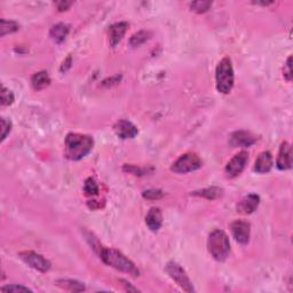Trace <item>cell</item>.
<instances>
[{
  "label": "cell",
  "mask_w": 293,
  "mask_h": 293,
  "mask_svg": "<svg viewBox=\"0 0 293 293\" xmlns=\"http://www.w3.org/2000/svg\"><path fill=\"white\" fill-rule=\"evenodd\" d=\"M94 140L90 135L79 134V133H69L66 138V149H64V156L68 159L77 160L83 159L93 150Z\"/></svg>",
  "instance_id": "obj_1"
},
{
  "label": "cell",
  "mask_w": 293,
  "mask_h": 293,
  "mask_svg": "<svg viewBox=\"0 0 293 293\" xmlns=\"http://www.w3.org/2000/svg\"><path fill=\"white\" fill-rule=\"evenodd\" d=\"M99 255L104 263L115 268V269L126 272V274H130L134 276V277H138L140 275V270L135 266V263L131 261L122 252L115 250V248H108L102 246L101 251L99 252Z\"/></svg>",
  "instance_id": "obj_2"
},
{
  "label": "cell",
  "mask_w": 293,
  "mask_h": 293,
  "mask_svg": "<svg viewBox=\"0 0 293 293\" xmlns=\"http://www.w3.org/2000/svg\"><path fill=\"white\" fill-rule=\"evenodd\" d=\"M207 248L216 261H224L230 252V243L227 234L220 229L213 230L208 236Z\"/></svg>",
  "instance_id": "obj_3"
},
{
  "label": "cell",
  "mask_w": 293,
  "mask_h": 293,
  "mask_svg": "<svg viewBox=\"0 0 293 293\" xmlns=\"http://www.w3.org/2000/svg\"><path fill=\"white\" fill-rule=\"evenodd\" d=\"M215 82L216 90L222 94L230 93L234 87L235 75L234 68H232L231 60L226 56L218 63L215 70Z\"/></svg>",
  "instance_id": "obj_4"
},
{
  "label": "cell",
  "mask_w": 293,
  "mask_h": 293,
  "mask_svg": "<svg viewBox=\"0 0 293 293\" xmlns=\"http://www.w3.org/2000/svg\"><path fill=\"white\" fill-rule=\"evenodd\" d=\"M203 166L202 159L199 158L198 155L192 154V152H187L175 160L172 165L171 170L179 174H186L189 172H194L199 170Z\"/></svg>",
  "instance_id": "obj_5"
},
{
  "label": "cell",
  "mask_w": 293,
  "mask_h": 293,
  "mask_svg": "<svg viewBox=\"0 0 293 293\" xmlns=\"http://www.w3.org/2000/svg\"><path fill=\"white\" fill-rule=\"evenodd\" d=\"M165 270L168 274V276L178 284V285L184 290L186 292H195L194 285H192L190 278L188 277L187 272L184 271L183 268L180 266L178 262L175 261H168Z\"/></svg>",
  "instance_id": "obj_6"
},
{
  "label": "cell",
  "mask_w": 293,
  "mask_h": 293,
  "mask_svg": "<svg viewBox=\"0 0 293 293\" xmlns=\"http://www.w3.org/2000/svg\"><path fill=\"white\" fill-rule=\"evenodd\" d=\"M19 256L32 269L40 272H47L51 269V262L42 254L36 253L34 251H22L19 253Z\"/></svg>",
  "instance_id": "obj_7"
},
{
  "label": "cell",
  "mask_w": 293,
  "mask_h": 293,
  "mask_svg": "<svg viewBox=\"0 0 293 293\" xmlns=\"http://www.w3.org/2000/svg\"><path fill=\"white\" fill-rule=\"evenodd\" d=\"M247 160L248 155L246 151H239L238 154H236L226 165V174L228 178H236L242 173L246 166Z\"/></svg>",
  "instance_id": "obj_8"
},
{
  "label": "cell",
  "mask_w": 293,
  "mask_h": 293,
  "mask_svg": "<svg viewBox=\"0 0 293 293\" xmlns=\"http://www.w3.org/2000/svg\"><path fill=\"white\" fill-rule=\"evenodd\" d=\"M231 234L236 239V242H238L242 245H245L250 240V234H251V224L244 220H236L231 223L230 226Z\"/></svg>",
  "instance_id": "obj_9"
},
{
  "label": "cell",
  "mask_w": 293,
  "mask_h": 293,
  "mask_svg": "<svg viewBox=\"0 0 293 293\" xmlns=\"http://www.w3.org/2000/svg\"><path fill=\"white\" fill-rule=\"evenodd\" d=\"M258 138L248 131H236L230 135L229 143L232 148H248L256 142Z\"/></svg>",
  "instance_id": "obj_10"
},
{
  "label": "cell",
  "mask_w": 293,
  "mask_h": 293,
  "mask_svg": "<svg viewBox=\"0 0 293 293\" xmlns=\"http://www.w3.org/2000/svg\"><path fill=\"white\" fill-rule=\"evenodd\" d=\"M114 131L118 138L122 140L134 139L138 135L139 131L133 123L126 119H120L114 125Z\"/></svg>",
  "instance_id": "obj_11"
},
{
  "label": "cell",
  "mask_w": 293,
  "mask_h": 293,
  "mask_svg": "<svg viewBox=\"0 0 293 293\" xmlns=\"http://www.w3.org/2000/svg\"><path fill=\"white\" fill-rule=\"evenodd\" d=\"M276 166L280 171L290 170L292 167V148L288 142H283L280 144Z\"/></svg>",
  "instance_id": "obj_12"
},
{
  "label": "cell",
  "mask_w": 293,
  "mask_h": 293,
  "mask_svg": "<svg viewBox=\"0 0 293 293\" xmlns=\"http://www.w3.org/2000/svg\"><path fill=\"white\" fill-rule=\"evenodd\" d=\"M260 197L256 194H250L237 204V212L242 214H251L258 208Z\"/></svg>",
  "instance_id": "obj_13"
},
{
  "label": "cell",
  "mask_w": 293,
  "mask_h": 293,
  "mask_svg": "<svg viewBox=\"0 0 293 293\" xmlns=\"http://www.w3.org/2000/svg\"><path fill=\"white\" fill-rule=\"evenodd\" d=\"M274 165V160L269 151H263L258 156L254 163V171L259 174L268 173Z\"/></svg>",
  "instance_id": "obj_14"
},
{
  "label": "cell",
  "mask_w": 293,
  "mask_h": 293,
  "mask_svg": "<svg viewBox=\"0 0 293 293\" xmlns=\"http://www.w3.org/2000/svg\"><path fill=\"white\" fill-rule=\"evenodd\" d=\"M128 28L127 22H118L112 24L109 28V37H110V45L111 47H116L122 42V39L125 36Z\"/></svg>",
  "instance_id": "obj_15"
},
{
  "label": "cell",
  "mask_w": 293,
  "mask_h": 293,
  "mask_svg": "<svg viewBox=\"0 0 293 293\" xmlns=\"http://www.w3.org/2000/svg\"><path fill=\"white\" fill-rule=\"evenodd\" d=\"M146 223L151 231H158L163 223V214L158 207H151L146 215Z\"/></svg>",
  "instance_id": "obj_16"
},
{
  "label": "cell",
  "mask_w": 293,
  "mask_h": 293,
  "mask_svg": "<svg viewBox=\"0 0 293 293\" xmlns=\"http://www.w3.org/2000/svg\"><path fill=\"white\" fill-rule=\"evenodd\" d=\"M68 34H69V26L64 23H58L52 27L50 31V36L53 42L56 44H61L66 40Z\"/></svg>",
  "instance_id": "obj_17"
},
{
  "label": "cell",
  "mask_w": 293,
  "mask_h": 293,
  "mask_svg": "<svg viewBox=\"0 0 293 293\" xmlns=\"http://www.w3.org/2000/svg\"><path fill=\"white\" fill-rule=\"evenodd\" d=\"M31 84L32 87H34L36 91L44 90V88L47 87L51 84V78L50 76H48V72L39 71L37 74H35L31 78Z\"/></svg>",
  "instance_id": "obj_18"
},
{
  "label": "cell",
  "mask_w": 293,
  "mask_h": 293,
  "mask_svg": "<svg viewBox=\"0 0 293 293\" xmlns=\"http://www.w3.org/2000/svg\"><path fill=\"white\" fill-rule=\"evenodd\" d=\"M56 285L63 288V290L70 292H82L86 290L84 283L78 282V280L76 279H59L58 282H56Z\"/></svg>",
  "instance_id": "obj_19"
},
{
  "label": "cell",
  "mask_w": 293,
  "mask_h": 293,
  "mask_svg": "<svg viewBox=\"0 0 293 293\" xmlns=\"http://www.w3.org/2000/svg\"><path fill=\"white\" fill-rule=\"evenodd\" d=\"M223 194V190L219 187H211V188H205V189L197 190L191 192V195L194 196H199V197H204L208 200H213L219 197H221Z\"/></svg>",
  "instance_id": "obj_20"
},
{
  "label": "cell",
  "mask_w": 293,
  "mask_h": 293,
  "mask_svg": "<svg viewBox=\"0 0 293 293\" xmlns=\"http://www.w3.org/2000/svg\"><path fill=\"white\" fill-rule=\"evenodd\" d=\"M151 37V32L150 31H146V30H141L139 32H135V34L132 36L130 39V45L132 47H139L141 46L142 44H144Z\"/></svg>",
  "instance_id": "obj_21"
},
{
  "label": "cell",
  "mask_w": 293,
  "mask_h": 293,
  "mask_svg": "<svg viewBox=\"0 0 293 293\" xmlns=\"http://www.w3.org/2000/svg\"><path fill=\"white\" fill-rule=\"evenodd\" d=\"M20 29L19 24L14 21H6V20H2L0 22V30H2V37H5L6 35L13 34Z\"/></svg>",
  "instance_id": "obj_22"
},
{
  "label": "cell",
  "mask_w": 293,
  "mask_h": 293,
  "mask_svg": "<svg viewBox=\"0 0 293 293\" xmlns=\"http://www.w3.org/2000/svg\"><path fill=\"white\" fill-rule=\"evenodd\" d=\"M84 192L86 196H96L99 194V186L93 178H88L84 183Z\"/></svg>",
  "instance_id": "obj_23"
},
{
  "label": "cell",
  "mask_w": 293,
  "mask_h": 293,
  "mask_svg": "<svg viewBox=\"0 0 293 293\" xmlns=\"http://www.w3.org/2000/svg\"><path fill=\"white\" fill-rule=\"evenodd\" d=\"M211 6H212L211 2H194L190 4L191 11H194L198 14L206 13V12L211 8Z\"/></svg>",
  "instance_id": "obj_24"
},
{
  "label": "cell",
  "mask_w": 293,
  "mask_h": 293,
  "mask_svg": "<svg viewBox=\"0 0 293 293\" xmlns=\"http://www.w3.org/2000/svg\"><path fill=\"white\" fill-rule=\"evenodd\" d=\"M14 102L13 92L8 90L5 86H2V104L3 106H11Z\"/></svg>",
  "instance_id": "obj_25"
},
{
  "label": "cell",
  "mask_w": 293,
  "mask_h": 293,
  "mask_svg": "<svg viewBox=\"0 0 293 293\" xmlns=\"http://www.w3.org/2000/svg\"><path fill=\"white\" fill-rule=\"evenodd\" d=\"M2 292H32L31 288L23 286V285H18V284H12V285H6L3 286Z\"/></svg>",
  "instance_id": "obj_26"
},
{
  "label": "cell",
  "mask_w": 293,
  "mask_h": 293,
  "mask_svg": "<svg viewBox=\"0 0 293 293\" xmlns=\"http://www.w3.org/2000/svg\"><path fill=\"white\" fill-rule=\"evenodd\" d=\"M2 141H4L7 138V135L11 133L12 131V122L7 120L6 118H2Z\"/></svg>",
  "instance_id": "obj_27"
},
{
  "label": "cell",
  "mask_w": 293,
  "mask_h": 293,
  "mask_svg": "<svg viewBox=\"0 0 293 293\" xmlns=\"http://www.w3.org/2000/svg\"><path fill=\"white\" fill-rule=\"evenodd\" d=\"M142 195H143V197L147 198V199H159L164 196L163 191L159 190V189L146 190V191H143Z\"/></svg>",
  "instance_id": "obj_28"
},
{
  "label": "cell",
  "mask_w": 293,
  "mask_h": 293,
  "mask_svg": "<svg viewBox=\"0 0 293 293\" xmlns=\"http://www.w3.org/2000/svg\"><path fill=\"white\" fill-rule=\"evenodd\" d=\"M291 62H292V58H291V56H288L287 62L285 63V66H284V70H283V72H284L283 76H284V78L287 80V82H291V79H292Z\"/></svg>",
  "instance_id": "obj_29"
},
{
  "label": "cell",
  "mask_w": 293,
  "mask_h": 293,
  "mask_svg": "<svg viewBox=\"0 0 293 293\" xmlns=\"http://www.w3.org/2000/svg\"><path fill=\"white\" fill-rule=\"evenodd\" d=\"M71 64H72V59H71V56H68V58L64 60L63 61V63H62V66H61V71L62 72H67L68 70L70 69L71 68Z\"/></svg>",
  "instance_id": "obj_30"
},
{
  "label": "cell",
  "mask_w": 293,
  "mask_h": 293,
  "mask_svg": "<svg viewBox=\"0 0 293 293\" xmlns=\"http://www.w3.org/2000/svg\"><path fill=\"white\" fill-rule=\"evenodd\" d=\"M71 5H72L71 2H60V3H56V7H58V10L60 12H63V11L69 10V7Z\"/></svg>",
  "instance_id": "obj_31"
},
{
  "label": "cell",
  "mask_w": 293,
  "mask_h": 293,
  "mask_svg": "<svg viewBox=\"0 0 293 293\" xmlns=\"http://www.w3.org/2000/svg\"><path fill=\"white\" fill-rule=\"evenodd\" d=\"M122 282L124 283L123 285H125V286H126V290H128V291H138V288H135V287H132V286L130 285V283H127L126 280H123V279H122Z\"/></svg>",
  "instance_id": "obj_32"
}]
</instances>
